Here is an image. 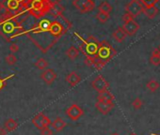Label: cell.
<instances>
[{"instance_id":"1","label":"cell","mask_w":160,"mask_h":135,"mask_svg":"<svg viewBox=\"0 0 160 135\" xmlns=\"http://www.w3.org/2000/svg\"><path fill=\"white\" fill-rule=\"evenodd\" d=\"M115 54H116V51L111 47V45L108 41L104 40L99 43V48L97 52L98 61L105 64L106 62L109 61Z\"/></svg>"},{"instance_id":"2","label":"cell","mask_w":160,"mask_h":135,"mask_svg":"<svg viewBox=\"0 0 160 135\" xmlns=\"http://www.w3.org/2000/svg\"><path fill=\"white\" fill-rule=\"evenodd\" d=\"M144 6L138 1V0H131V1L125 6V12L131 15L133 18L138 17L140 13L143 12Z\"/></svg>"},{"instance_id":"3","label":"cell","mask_w":160,"mask_h":135,"mask_svg":"<svg viewBox=\"0 0 160 135\" xmlns=\"http://www.w3.org/2000/svg\"><path fill=\"white\" fill-rule=\"evenodd\" d=\"M66 114L67 116L72 120V121H76L78 120L80 117H81L84 114V111L82 110V108L80 107L77 104H72L71 105L67 110H66Z\"/></svg>"},{"instance_id":"4","label":"cell","mask_w":160,"mask_h":135,"mask_svg":"<svg viewBox=\"0 0 160 135\" xmlns=\"http://www.w3.org/2000/svg\"><path fill=\"white\" fill-rule=\"evenodd\" d=\"M109 86V84L108 82L101 75L97 76L92 82V87L97 91L98 93L102 92V91H105V90H108Z\"/></svg>"},{"instance_id":"5","label":"cell","mask_w":160,"mask_h":135,"mask_svg":"<svg viewBox=\"0 0 160 135\" xmlns=\"http://www.w3.org/2000/svg\"><path fill=\"white\" fill-rule=\"evenodd\" d=\"M86 42V51H87V54H90V55H95L97 54V52H98V48H99V42L98 40L92 37V36H90L88 40L85 41Z\"/></svg>"},{"instance_id":"6","label":"cell","mask_w":160,"mask_h":135,"mask_svg":"<svg viewBox=\"0 0 160 135\" xmlns=\"http://www.w3.org/2000/svg\"><path fill=\"white\" fill-rule=\"evenodd\" d=\"M40 77L46 85H51L57 79L58 75L53 69H46L42 71V72L40 74Z\"/></svg>"},{"instance_id":"7","label":"cell","mask_w":160,"mask_h":135,"mask_svg":"<svg viewBox=\"0 0 160 135\" xmlns=\"http://www.w3.org/2000/svg\"><path fill=\"white\" fill-rule=\"evenodd\" d=\"M122 28L123 29V31L127 36H134L138 31L139 25L135 20H131L127 23H124Z\"/></svg>"},{"instance_id":"8","label":"cell","mask_w":160,"mask_h":135,"mask_svg":"<svg viewBox=\"0 0 160 135\" xmlns=\"http://www.w3.org/2000/svg\"><path fill=\"white\" fill-rule=\"evenodd\" d=\"M96 109L103 114H108L113 108H114V102H102V101H97L95 103Z\"/></svg>"},{"instance_id":"9","label":"cell","mask_w":160,"mask_h":135,"mask_svg":"<svg viewBox=\"0 0 160 135\" xmlns=\"http://www.w3.org/2000/svg\"><path fill=\"white\" fill-rule=\"evenodd\" d=\"M65 80L70 85V86L73 87L81 82V77H80V75L78 73H76L75 72H71L66 75Z\"/></svg>"},{"instance_id":"10","label":"cell","mask_w":160,"mask_h":135,"mask_svg":"<svg viewBox=\"0 0 160 135\" xmlns=\"http://www.w3.org/2000/svg\"><path fill=\"white\" fill-rule=\"evenodd\" d=\"M114 100V96L108 91L105 90L102 91L98 94L97 96V101H102V102H113Z\"/></svg>"},{"instance_id":"11","label":"cell","mask_w":160,"mask_h":135,"mask_svg":"<svg viewBox=\"0 0 160 135\" xmlns=\"http://www.w3.org/2000/svg\"><path fill=\"white\" fill-rule=\"evenodd\" d=\"M144 15L149 18V19H153L157 14H158V9L155 7V5L153 6H150V7H144L143 9V12Z\"/></svg>"},{"instance_id":"12","label":"cell","mask_w":160,"mask_h":135,"mask_svg":"<svg viewBox=\"0 0 160 135\" xmlns=\"http://www.w3.org/2000/svg\"><path fill=\"white\" fill-rule=\"evenodd\" d=\"M127 35L125 34V32L123 31V29L122 27H118L116 30H114V32L112 33V38L117 41V42H122L125 39H126Z\"/></svg>"},{"instance_id":"13","label":"cell","mask_w":160,"mask_h":135,"mask_svg":"<svg viewBox=\"0 0 160 135\" xmlns=\"http://www.w3.org/2000/svg\"><path fill=\"white\" fill-rule=\"evenodd\" d=\"M51 125H52V128H53L57 132L61 131V130L64 129V128L67 126L66 122H65L61 117H57V118L51 123Z\"/></svg>"},{"instance_id":"14","label":"cell","mask_w":160,"mask_h":135,"mask_svg":"<svg viewBox=\"0 0 160 135\" xmlns=\"http://www.w3.org/2000/svg\"><path fill=\"white\" fill-rule=\"evenodd\" d=\"M43 116H44V114L43 113H40L39 114H37V115H35L33 118H32V120H31V122H32V124L38 128V129H42L43 128H44V126H43Z\"/></svg>"},{"instance_id":"15","label":"cell","mask_w":160,"mask_h":135,"mask_svg":"<svg viewBox=\"0 0 160 135\" xmlns=\"http://www.w3.org/2000/svg\"><path fill=\"white\" fill-rule=\"evenodd\" d=\"M4 128L8 132H12L18 128V123L13 118H8L4 123Z\"/></svg>"},{"instance_id":"16","label":"cell","mask_w":160,"mask_h":135,"mask_svg":"<svg viewBox=\"0 0 160 135\" xmlns=\"http://www.w3.org/2000/svg\"><path fill=\"white\" fill-rule=\"evenodd\" d=\"M150 63L153 66L160 65V51L158 49H154L152 51V55L150 57Z\"/></svg>"},{"instance_id":"17","label":"cell","mask_w":160,"mask_h":135,"mask_svg":"<svg viewBox=\"0 0 160 135\" xmlns=\"http://www.w3.org/2000/svg\"><path fill=\"white\" fill-rule=\"evenodd\" d=\"M48 65H49L48 61L45 58H43V57L38 58L37 61L34 64V66L37 68V69L38 70H41V71H44V70L48 69Z\"/></svg>"},{"instance_id":"18","label":"cell","mask_w":160,"mask_h":135,"mask_svg":"<svg viewBox=\"0 0 160 135\" xmlns=\"http://www.w3.org/2000/svg\"><path fill=\"white\" fill-rule=\"evenodd\" d=\"M61 30H62V26L58 23H57V22L51 24L50 28H49V32L53 36H59L61 34Z\"/></svg>"},{"instance_id":"19","label":"cell","mask_w":160,"mask_h":135,"mask_svg":"<svg viewBox=\"0 0 160 135\" xmlns=\"http://www.w3.org/2000/svg\"><path fill=\"white\" fill-rule=\"evenodd\" d=\"M78 54H79V51L74 46L69 47V49H67V51H66V55L71 60H74L78 56Z\"/></svg>"},{"instance_id":"20","label":"cell","mask_w":160,"mask_h":135,"mask_svg":"<svg viewBox=\"0 0 160 135\" xmlns=\"http://www.w3.org/2000/svg\"><path fill=\"white\" fill-rule=\"evenodd\" d=\"M98 12L110 14V12H112V6H111L108 1H104V2H102V3L100 4V6L98 7Z\"/></svg>"},{"instance_id":"21","label":"cell","mask_w":160,"mask_h":135,"mask_svg":"<svg viewBox=\"0 0 160 135\" xmlns=\"http://www.w3.org/2000/svg\"><path fill=\"white\" fill-rule=\"evenodd\" d=\"M89 1V0H73L72 1V6L78 10L80 12H81L84 9V7L86 6L87 2Z\"/></svg>"},{"instance_id":"22","label":"cell","mask_w":160,"mask_h":135,"mask_svg":"<svg viewBox=\"0 0 160 135\" xmlns=\"http://www.w3.org/2000/svg\"><path fill=\"white\" fill-rule=\"evenodd\" d=\"M146 87H147L151 92H154V91H156V90H158V89H159L160 85H159V83H158L156 80L152 79V80H150V81L147 83Z\"/></svg>"},{"instance_id":"23","label":"cell","mask_w":160,"mask_h":135,"mask_svg":"<svg viewBox=\"0 0 160 135\" xmlns=\"http://www.w3.org/2000/svg\"><path fill=\"white\" fill-rule=\"evenodd\" d=\"M109 18H110V15H109L108 13H105V12H98V13L96 14V19H97L100 23H102V24L107 23V22L109 20Z\"/></svg>"},{"instance_id":"24","label":"cell","mask_w":160,"mask_h":135,"mask_svg":"<svg viewBox=\"0 0 160 135\" xmlns=\"http://www.w3.org/2000/svg\"><path fill=\"white\" fill-rule=\"evenodd\" d=\"M95 8V2L93 1V0H89V1L87 2L86 6L84 7L83 11L81 12V13H87V12H90L92 11H93Z\"/></svg>"},{"instance_id":"25","label":"cell","mask_w":160,"mask_h":135,"mask_svg":"<svg viewBox=\"0 0 160 135\" xmlns=\"http://www.w3.org/2000/svg\"><path fill=\"white\" fill-rule=\"evenodd\" d=\"M5 61H6V63H7L8 65L13 66V65H15L16 62H17V57L14 55V54H8V55L5 57Z\"/></svg>"},{"instance_id":"26","label":"cell","mask_w":160,"mask_h":135,"mask_svg":"<svg viewBox=\"0 0 160 135\" xmlns=\"http://www.w3.org/2000/svg\"><path fill=\"white\" fill-rule=\"evenodd\" d=\"M138 1L144 6V7H150L155 5L157 2H159L160 0H138Z\"/></svg>"},{"instance_id":"27","label":"cell","mask_w":160,"mask_h":135,"mask_svg":"<svg viewBox=\"0 0 160 135\" xmlns=\"http://www.w3.org/2000/svg\"><path fill=\"white\" fill-rule=\"evenodd\" d=\"M132 106L135 110H139L142 107V100L139 98H136L132 102Z\"/></svg>"},{"instance_id":"28","label":"cell","mask_w":160,"mask_h":135,"mask_svg":"<svg viewBox=\"0 0 160 135\" xmlns=\"http://www.w3.org/2000/svg\"><path fill=\"white\" fill-rule=\"evenodd\" d=\"M13 76H14V74H12L11 76L6 77V78H1V77H0V91H1V90L6 86V85H7V81H8V80H10L11 78H12Z\"/></svg>"},{"instance_id":"29","label":"cell","mask_w":160,"mask_h":135,"mask_svg":"<svg viewBox=\"0 0 160 135\" xmlns=\"http://www.w3.org/2000/svg\"><path fill=\"white\" fill-rule=\"evenodd\" d=\"M41 135H53V129H51L49 127H45L41 129Z\"/></svg>"},{"instance_id":"30","label":"cell","mask_w":160,"mask_h":135,"mask_svg":"<svg viewBox=\"0 0 160 135\" xmlns=\"http://www.w3.org/2000/svg\"><path fill=\"white\" fill-rule=\"evenodd\" d=\"M10 51H11V53L12 54H14V53H17L19 50H20V48H19V45L18 44H16V43H12L11 45H10Z\"/></svg>"},{"instance_id":"31","label":"cell","mask_w":160,"mask_h":135,"mask_svg":"<svg viewBox=\"0 0 160 135\" xmlns=\"http://www.w3.org/2000/svg\"><path fill=\"white\" fill-rule=\"evenodd\" d=\"M8 6H9L11 9H16L17 6H18V1H17V0H10Z\"/></svg>"},{"instance_id":"32","label":"cell","mask_w":160,"mask_h":135,"mask_svg":"<svg viewBox=\"0 0 160 135\" xmlns=\"http://www.w3.org/2000/svg\"><path fill=\"white\" fill-rule=\"evenodd\" d=\"M131 20H134V18L131 16V15H129L128 13H124L123 14V16H122V21L124 22V23H127V22H129V21H131Z\"/></svg>"},{"instance_id":"33","label":"cell","mask_w":160,"mask_h":135,"mask_svg":"<svg viewBox=\"0 0 160 135\" xmlns=\"http://www.w3.org/2000/svg\"><path fill=\"white\" fill-rule=\"evenodd\" d=\"M51 123H52V122H51L50 118L44 114V116H43V126H44V128H45V127H49V126L51 125Z\"/></svg>"},{"instance_id":"34","label":"cell","mask_w":160,"mask_h":135,"mask_svg":"<svg viewBox=\"0 0 160 135\" xmlns=\"http://www.w3.org/2000/svg\"><path fill=\"white\" fill-rule=\"evenodd\" d=\"M8 131L5 129V128H1L0 127V135H7Z\"/></svg>"},{"instance_id":"35","label":"cell","mask_w":160,"mask_h":135,"mask_svg":"<svg viewBox=\"0 0 160 135\" xmlns=\"http://www.w3.org/2000/svg\"><path fill=\"white\" fill-rule=\"evenodd\" d=\"M5 9V5L3 1H0V12H2Z\"/></svg>"},{"instance_id":"36","label":"cell","mask_w":160,"mask_h":135,"mask_svg":"<svg viewBox=\"0 0 160 135\" xmlns=\"http://www.w3.org/2000/svg\"><path fill=\"white\" fill-rule=\"evenodd\" d=\"M111 135H119V134H118V133H112Z\"/></svg>"},{"instance_id":"37","label":"cell","mask_w":160,"mask_h":135,"mask_svg":"<svg viewBox=\"0 0 160 135\" xmlns=\"http://www.w3.org/2000/svg\"><path fill=\"white\" fill-rule=\"evenodd\" d=\"M157 49H158V50H159V51H160V45H159V47H158V48H157Z\"/></svg>"},{"instance_id":"38","label":"cell","mask_w":160,"mask_h":135,"mask_svg":"<svg viewBox=\"0 0 160 135\" xmlns=\"http://www.w3.org/2000/svg\"><path fill=\"white\" fill-rule=\"evenodd\" d=\"M58 1H61V0H58Z\"/></svg>"}]
</instances>
